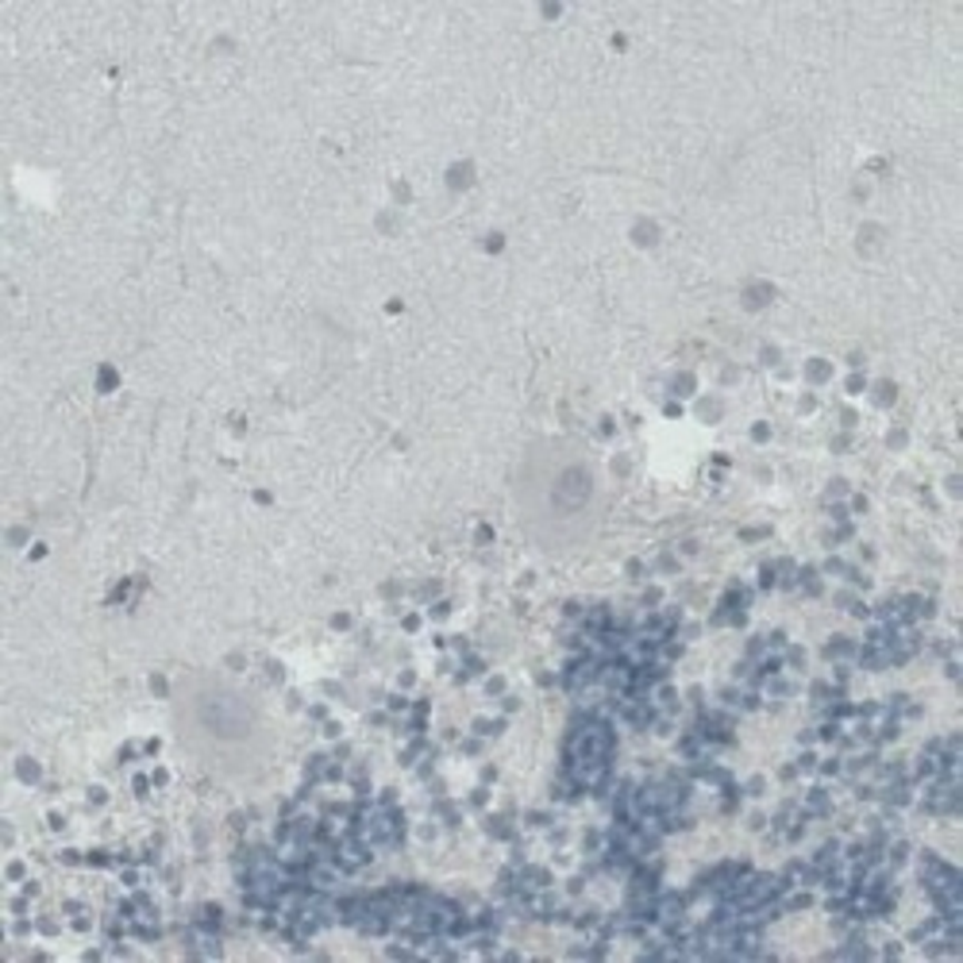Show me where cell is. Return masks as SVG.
I'll use <instances>...</instances> for the list:
<instances>
[{
    "label": "cell",
    "mask_w": 963,
    "mask_h": 963,
    "mask_svg": "<svg viewBox=\"0 0 963 963\" xmlns=\"http://www.w3.org/2000/svg\"><path fill=\"white\" fill-rule=\"evenodd\" d=\"M358 841L366 848H393L401 841V820L390 806H366L358 814Z\"/></svg>",
    "instance_id": "obj_3"
},
{
    "label": "cell",
    "mask_w": 963,
    "mask_h": 963,
    "mask_svg": "<svg viewBox=\"0 0 963 963\" xmlns=\"http://www.w3.org/2000/svg\"><path fill=\"white\" fill-rule=\"evenodd\" d=\"M609 756H613V728L598 717L582 721L567 736V775L582 790H598L609 775Z\"/></svg>",
    "instance_id": "obj_1"
},
{
    "label": "cell",
    "mask_w": 963,
    "mask_h": 963,
    "mask_svg": "<svg viewBox=\"0 0 963 963\" xmlns=\"http://www.w3.org/2000/svg\"><path fill=\"white\" fill-rule=\"evenodd\" d=\"M921 878H925V886L933 891V898H936V906H941V914L952 917V925H956V914H960V875H956V871L944 864V859L925 856Z\"/></svg>",
    "instance_id": "obj_2"
},
{
    "label": "cell",
    "mask_w": 963,
    "mask_h": 963,
    "mask_svg": "<svg viewBox=\"0 0 963 963\" xmlns=\"http://www.w3.org/2000/svg\"><path fill=\"white\" fill-rule=\"evenodd\" d=\"M809 814H825V794H809Z\"/></svg>",
    "instance_id": "obj_5"
},
{
    "label": "cell",
    "mask_w": 963,
    "mask_h": 963,
    "mask_svg": "<svg viewBox=\"0 0 963 963\" xmlns=\"http://www.w3.org/2000/svg\"><path fill=\"white\" fill-rule=\"evenodd\" d=\"M336 859L343 871H358L366 864V844L358 841V836H343L340 848H336Z\"/></svg>",
    "instance_id": "obj_4"
}]
</instances>
